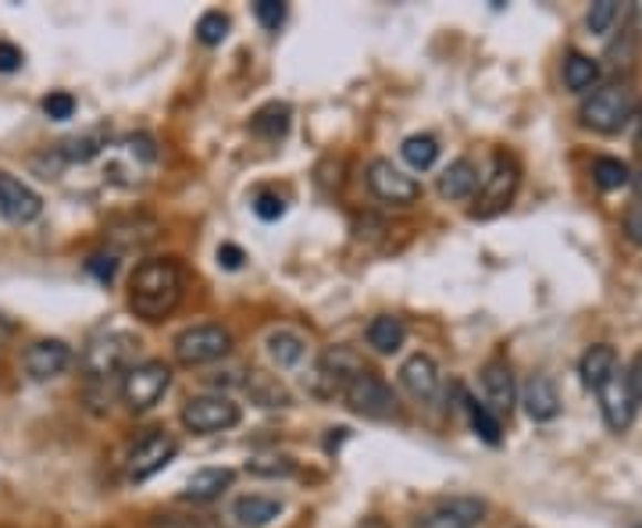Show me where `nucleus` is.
Returning a JSON list of instances; mask_svg holds the SVG:
<instances>
[{
  "mask_svg": "<svg viewBox=\"0 0 642 528\" xmlns=\"http://www.w3.org/2000/svg\"><path fill=\"white\" fill-rule=\"evenodd\" d=\"M183 300V268L172 258H151L136 265L133 279H128V308L143 322H165V318L179 308Z\"/></svg>",
  "mask_w": 642,
  "mask_h": 528,
  "instance_id": "f257e3e1",
  "label": "nucleus"
},
{
  "mask_svg": "<svg viewBox=\"0 0 642 528\" xmlns=\"http://www.w3.org/2000/svg\"><path fill=\"white\" fill-rule=\"evenodd\" d=\"M632 115H635V93L621 83L592 90L582 101V107H578L582 125L586 130H597V133H621Z\"/></svg>",
  "mask_w": 642,
  "mask_h": 528,
  "instance_id": "f03ea898",
  "label": "nucleus"
},
{
  "mask_svg": "<svg viewBox=\"0 0 642 528\" xmlns=\"http://www.w3.org/2000/svg\"><path fill=\"white\" fill-rule=\"evenodd\" d=\"M133 354H136V335L133 332H101L93 335L83 350V372L93 382H107L115 375H125L133 367Z\"/></svg>",
  "mask_w": 642,
  "mask_h": 528,
  "instance_id": "7ed1b4c3",
  "label": "nucleus"
},
{
  "mask_svg": "<svg viewBox=\"0 0 642 528\" xmlns=\"http://www.w3.org/2000/svg\"><path fill=\"white\" fill-rule=\"evenodd\" d=\"M340 393L346 400V407L353 414H361V418H372V422L396 418V396L385 386V379L375 375L372 367H361L358 375H350Z\"/></svg>",
  "mask_w": 642,
  "mask_h": 528,
  "instance_id": "20e7f679",
  "label": "nucleus"
},
{
  "mask_svg": "<svg viewBox=\"0 0 642 528\" xmlns=\"http://www.w3.org/2000/svg\"><path fill=\"white\" fill-rule=\"evenodd\" d=\"M175 361H179L183 367H200V364H211V361H221L225 354L232 350V332L225 325H189L183 329L179 335H175Z\"/></svg>",
  "mask_w": 642,
  "mask_h": 528,
  "instance_id": "39448f33",
  "label": "nucleus"
},
{
  "mask_svg": "<svg viewBox=\"0 0 642 528\" xmlns=\"http://www.w3.org/2000/svg\"><path fill=\"white\" fill-rule=\"evenodd\" d=\"M168 386H172V367L165 361H143L122 375V400L133 414H143L168 393Z\"/></svg>",
  "mask_w": 642,
  "mask_h": 528,
  "instance_id": "423d86ee",
  "label": "nucleus"
},
{
  "mask_svg": "<svg viewBox=\"0 0 642 528\" xmlns=\"http://www.w3.org/2000/svg\"><path fill=\"white\" fill-rule=\"evenodd\" d=\"M518 183H521V168L514 157L507 154H496V162H493V172L486 175V183H482L478 189V200L472 207V218H496V215H504L514 194H518Z\"/></svg>",
  "mask_w": 642,
  "mask_h": 528,
  "instance_id": "0eeeda50",
  "label": "nucleus"
},
{
  "mask_svg": "<svg viewBox=\"0 0 642 528\" xmlns=\"http://www.w3.org/2000/svg\"><path fill=\"white\" fill-rule=\"evenodd\" d=\"M179 418L189 432H197V436H211V432H225V428L239 425V404H232V400L221 393L189 396Z\"/></svg>",
  "mask_w": 642,
  "mask_h": 528,
  "instance_id": "6e6552de",
  "label": "nucleus"
},
{
  "mask_svg": "<svg viewBox=\"0 0 642 528\" xmlns=\"http://www.w3.org/2000/svg\"><path fill=\"white\" fill-rule=\"evenodd\" d=\"M175 454H179V439H175L172 432L165 428L147 432L143 439H136L133 454H128V478H133V483H147V478L168 468Z\"/></svg>",
  "mask_w": 642,
  "mask_h": 528,
  "instance_id": "1a4fd4ad",
  "label": "nucleus"
},
{
  "mask_svg": "<svg viewBox=\"0 0 642 528\" xmlns=\"http://www.w3.org/2000/svg\"><path fill=\"white\" fill-rule=\"evenodd\" d=\"M367 189L382 200V204H393V207H411L417 197H422V183L407 175L404 168H396L390 157H375L367 165Z\"/></svg>",
  "mask_w": 642,
  "mask_h": 528,
  "instance_id": "9d476101",
  "label": "nucleus"
},
{
  "mask_svg": "<svg viewBox=\"0 0 642 528\" xmlns=\"http://www.w3.org/2000/svg\"><path fill=\"white\" fill-rule=\"evenodd\" d=\"M0 215L8 221H19V226L37 221L43 215V197L22 179H14L11 172H0Z\"/></svg>",
  "mask_w": 642,
  "mask_h": 528,
  "instance_id": "9b49d317",
  "label": "nucleus"
},
{
  "mask_svg": "<svg viewBox=\"0 0 642 528\" xmlns=\"http://www.w3.org/2000/svg\"><path fill=\"white\" fill-rule=\"evenodd\" d=\"M597 396H600L603 418H607V425L614 428V432H624L635 422V407L639 404H635V396L629 390V375H624L621 367L597 390Z\"/></svg>",
  "mask_w": 642,
  "mask_h": 528,
  "instance_id": "f8f14e48",
  "label": "nucleus"
},
{
  "mask_svg": "<svg viewBox=\"0 0 642 528\" xmlns=\"http://www.w3.org/2000/svg\"><path fill=\"white\" fill-rule=\"evenodd\" d=\"M25 375L32 382H46V379H58L69 372V364H72V346L64 343V340H40V343H32L25 350Z\"/></svg>",
  "mask_w": 642,
  "mask_h": 528,
  "instance_id": "ddd939ff",
  "label": "nucleus"
},
{
  "mask_svg": "<svg viewBox=\"0 0 642 528\" xmlns=\"http://www.w3.org/2000/svg\"><path fill=\"white\" fill-rule=\"evenodd\" d=\"M400 382H404V390L414 400H422V404H432V400L439 396V386H443L439 367L428 354H411L404 361V367H400Z\"/></svg>",
  "mask_w": 642,
  "mask_h": 528,
  "instance_id": "4468645a",
  "label": "nucleus"
},
{
  "mask_svg": "<svg viewBox=\"0 0 642 528\" xmlns=\"http://www.w3.org/2000/svg\"><path fill=\"white\" fill-rule=\"evenodd\" d=\"M482 393H486V407L500 418V414L514 411V396H518V386H514V372L507 361H489L482 367Z\"/></svg>",
  "mask_w": 642,
  "mask_h": 528,
  "instance_id": "2eb2a0df",
  "label": "nucleus"
},
{
  "mask_svg": "<svg viewBox=\"0 0 642 528\" xmlns=\"http://www.w3.org/2000/svg\"><path fill=\"white\" fill-rule=\"evenodd\" d=\"M521 404H525V414L532 422H553L560 414V393L553 386V379H546V375L528 379L525 393H521Z\"/></svg>",
  "mask_w": 642,
  "mask_h": 528,
  "instance_id": "dca6fc26",
  "label": "nucleus"
},
{
  "mask_svg": "<svg viewBox=\"0 0 642 528\" xmlns=\"http://www.w3.org/2000/svg\"><path fill=\"white\" fill-rule=\"evenodd\" d=\"M282 515V500L279 496H265V493H247L232 504V518L244 528H265Z\"/></svg>",
  "mask_w": 642,
  "mask_h": 528,
  "instance_id": "f3484780",
  "label": "nucleus"
},
{
  "mask_svg": "<svg viewBox=\"0 0 642 528\" xmlns=\"http://www.w3.org/2000/svg\"><path fill=\"white\" fill-rule=\"evenodd\" d=\"M478 189V168L468 157H457V162H449L446 172L439 175V197L443 200H468L475 197Z\"/></svg>",
  "mask_w": 642,
  "mask_h": 528,
  "instance_id": "a211bd4d",
  "label": "nucleus"
},
{
  "mask_svg": "<svg viewBox=\"0 0 642 528\" xmlns=\"http://www.w3.org/2000/svg\"><path fill=\"white\" fill-rule=\"evenodd\" d=\"M404 340H407V325H404V318H396V314H379L372 318V325H367V346L382 358H393L396 350L404 346Z\"/></svg>",
  "mask_w": 642,
  "mask_h": 528,
  "instance_id": "6ab92c4d",
  "label": "nucleus"
},
{
  "mask_svg": "<svg viewBox=\"0 0 642 528\" xmlns=\"http://www.w3.org/2000/svg\"><path fill=\"white\" fill-rule=\"evenodd\" d=\"M361 367H364V361L353 354L350 346H329L325 354H321V361H318V375L325 379L332 390H343V382L350 375H358Z\"/></svg>",
  "mask_w": 642,
  "mask_h": 528,
  "instance_id": "aec40b11",
  "label": "nucleus"
},
{
  "mask_svg": "<svg viewBox=\"0 0 642 528\" xmlns=\"http://www.w3.org/2000/svg\"><path fill=\"white\" fill-rule=\"evenodd\" d=\"M618 350L610 346V343H597V346H589L586 350V358L582 364H578V375H582V382L589 390H600L603 382L618 372Z\"/></svg>",
  "mask_w": 642,
  "mask_h": 528,
  "instance_id": "412c9836",
  "label": "nucleus"
},
{
  "mask_svg": "<svg viewBox=\"0 0 642 528\" xmlns=\"http://www.w3.org/2000/svg\"><path fill=\"white\" fill-rule=\"evenodd\" d=\"M232 472L229 468H200L193 472V478L183 489V500H193V504H207V500H218V496L232 486Z\"/></svg>",
  "mask_w": 642,
  "mask_h": 528,
  "instance_id": "4be33fe9",
  "label": "nucleus"
},
{
  "mask_svg": "<svg viewBox=\"0 0 642 528\" xmlns=\"http://www.w3.org/2000/svg\"><path fill=\"white\" fill-rule=\"evenodd\" d=\"M244 390L250 393V400H253L257 407H289V404H293V396H289V390L282 386V382L276 375L261 372V367L247 372Z\"/></svg>",
  "mask_w": 642,
  "mask_h": 528,
  "instance_id": "5701e85b",
  "label": "nucleus"
},
{
  "mask_svg": "<svg viewBox=\"0 0 642 528\" xmlns=\"http://www.w3.org/2000/svg\"><path fill=\"white\" fill-rule=\"evenodd\" d=\"M289 122H293V107L271 101L250 118V130H253V136H261V139H282L289 133Z\"/></svg>",
  "mask_w": 642,
  "mask_h": 528,
  "instance_id": "b1692460",
  "label": "nucleus"
},
{
  "mask_svg": "<svg viewBox=\"0 0 642 528\" xmlns=\"http://www.w3.org/2000/svg\"><path fill=\"white\" fill-rule=\"evenodd\" d=\"M597 79H600V65L592 58H586V54H578V51H571L568 58H565V86L571 90V93H586V90H592L597 86Z\"/></svg>",
  "mask_w": 642,
  "mask_h": 528,
  "instance_id": "393cba45",
  "label": "nucleus"
},
{
  "mask_svg": "<svg viewBox=\"0 0 642 528\" xmlns=\"http://www.w3.org/2000/svg\"><path fill=\"white\" fill-rule=\"evenodd\" d=\"M400 154H404V162H407L414 172H428L432 165L439 162V139H436V136H425V133L407 136V139H404V147H400Z\"/></svg>",
  "mask_w": 642,
  "mask_h": 528,
  "instance_id": "a878e982",
  "label": "nucleus"
},
{
  "mask_svg": "<svg viewBox=\"0 0 642 528\" xmlns=\"http://www.w3.org/2000/svg\"><path fill=\"white\" fill-rule=\"evenodd\" d=\"M464 407H468V418H472V428H475V436L482 443H489V446H500L504 443V428H500V418L486 407V404H478V400H464Z\"/></svg>",
  "mask_w": 642,
  "mask_h": 528,
  "instance_id": "bb28decb",
  "label": "nucleus"
},
{
  "mask_svg": "<svg viewBox=\"0 0 642 528\" xmlns=\"http://www.w3.org/2000/svg\"><path fill=\"white\" fill-rule=\"evenodd\" d=\"M629 179H632V172H629V165L621 162V157H597L592 162V183H597L600 189H621V186H629Z\"/></svg>",
  "mask_w": 642,
  "mask_h": 528,
  "instance_id": "cd10ccee",
  "label": "nucleus"
},
{
  "mask_svg": "<svg viewBox=\"0 0 642 528\" xmlns=\"http://www.w3.org/2000/svg\"><path fill=\"white\" fill-rule=\"evenodd\" d=\"M268 358L279 367H293L303 358V340L297 332H271L268 335Z\"/></svg>",
  "mask_w": 642,
  "mask_h": 528,
  "instance_id": "c85d7f7f",
  "label": "nucleus"
},
{
  "mask_svg": "<svg viewBox=\"0 0 642 528\" xmlns=\"http://www.w3.org/2000/svg\"><path fill=\"white\" fill-rule=\"evenodd\" d=\"M104 151V136L101 133H90V136H72L61 143V154L64 162H90V157H96Z\"/></svg>",
  "mask_w": 642,
  "mask_h": 528,
  "instance_id": "c756f323",
  "label": "nucleus"
},
{
  "mask_svg": "<svg viewBox=\"0 0 642 528\" xmlns=\"http://www.w3.org/2000/svg\"><path fill=\"white\" fill-rule=\"evenodd\" d=\"M621 19V4L618 0H597V4L589 8V33H597V37H607L610 29H614V22Z\"/></svg>",
  "mask_w": 642,
  "mask_h": 528,
  "instance_id": "7c9ffc66",
  "label": "nucleus"
},
{
  "mask_svg": "<svg viewBox=\"0 0 642 528\" xmlns=\"http://www.w3.org/2000/svg\"><path fill=\"white\" fill-rule=\"evenodd\" d=\"M225 37H229V19H225L221 11H207L200 14V22H197V40L204 46H218Z\"/></svg>",
  "mask_w": 642,
  "mask_h": 528,
  "instance_id": "2f4dec72",
  "label": "nucleus"
},
{
  "mask_svg": "<svg viewBox=\"0 0 642 528\" xmlns=\"http://www.w3.org/2000/svg\"><path fill=\"white\" fill-rule=\"evenodd\" d=\"M43 115L51 122H69L75 115V97L69 90H54L43 97Z\"/></svg>",
  "mask_w": 642,
  "mask_h": 528,
  "instance_id": "473e14b6",
  "label": "nucleus"
},
{
  "mask_svg": "<svg viewBox=\"0 0 642 528\" xmlns=\"http://www.w3.org/2000/svg\"><path fill=\"white\" fill-rule=\"evenodd\" d=\"M247 472L261 475V478L293 475V460H286V457H253V460H247Z\"/></svg>",
  "mask_w": 642,
  "mask_h": 528,
  "instance_id": "72a5a7b5",
  "label": "nucleus"
},
{
  "mask_svg": "<svg viewBox=\"0 0 642 528\" xmlns=\"http://www.w3.org/2000/svg\"><path fill=\"white\" fill-rule=\"evenodd\" d=\"M253 14H257V22H261L265 29L279 33V25L286 22V4H282V0H253Z\"/></svg>",
  "mask_w": 642,
  "mask_h": 528,
  "instance_id": "f704fd0d",
  "label": "nucleus"
},
{
  "mask_svg": "<svg viewBox=\"0 0 642 528\" xmlns=\"http://www.w3.org/2000/svg\"><path fill=\"white\" fill-rule=\"evenodd\" d=\"M86 271H90L96 282H115V276H118V258H115V253H93V258L86 261Z\"/></svg>",
  "mask_w": 642,
  "mask_h": 528,
  "instance_id": "c9c22d12",
  "label": "nucleus"
},
{
  "mask_svg": "<svg viewBox=\"0 0 642 528\" xmlns=\"http://www.w3.org/2000/svg\"><path fill=\"white\" fill-rule=\"evenodd\" d=\"M253 215L261 218V221H279L286 215V200L276 197V194H261L253 200Z\"/></svg>",
  "mask_w": 642,
  "mask_h": 528,
  "instance_id": "e433bc0d",
  "label": "nucleus"
},
{
  "mask_svg": "<svg viewBox=\"0 0 642 528\" xmlns=\"http://www.w3.org/2000/svg\"><path fill=\"white\" fill-rule=\"evenodd\" d=\"M25 54L14 46L11 40H0V72H19L22 69Z\"/></svg>",
  "mask_w": 642,
  "mask_h": 528,
  "instance_id": "4c0bfd02",
  "label": "nucleus"
},
{
  "mask_svg": "<svg viewBox=\"0 0 642 528\" xmlns=\"http://www.w3.org/2000/svg\"><path fill=\"white\" fill-rule=\"evenodd\" d=\"M244 261H247V253L239 250L236 244H221V247H218V265H221L225 271H239V268H244Z\"/></svg>",
  "mask_w": 642,
  "mask_h": 528,
  "instance_id": "58836bf2",
  "label": "nucleus"
},
{
  "mask_svg": "<svg viewBox=\"0 0 642 528\" xmlns=\"http://www.w3.org/2000/svg\"><path fill=\"white\" fill-rule=\"evenodd\" d=\"M414 528H468V525H464L457 515H449V510L443 507V510H436V515L422 518V521H417Z\"/></svg>",
  "mask_w": 642,
  "mask_h": 528,
  "instance_id": "ea45409f",
  "label": "nucleus"
},
{
  "mask_svg": "<svg viewBox=\"0 0 642 528\" xmlns=\"http://www.w3.org/2000/svg\"><path fill=\"white\" fill-rule=\"evenodd\" d=\"M624 232L635 247H642V204H632L629 211H624Z\"/></svg>",
  "mask_w": 642,
  "mask_h": 528,
  "instance_id": "a19ab883",
  "label": "nucleus"
},
{
  "mask_svg": "<svg viewBox=\"0 0 642 528\" xmlns=\"http://www.w3.org/2000/svg\"><path fill=\"white\" fill-rule=\"evenodd\" d=\"M151 528H207L200 518H179V515H161L151 521Z\"/></svg>",
  "mask_w": 642,
  "mask_h": 528,
  "instance_id": "79ce46f5",
  "label": "nucleus"
},
{
  "mask_svg": "<svg viewBox=\"0 0 642 528\" xmlns=\"http://www.w3.org/2000/svg\"><path fill=\"white\" fill-rule=\"evenodd\" d=\"M624 375H629V390H632V396H635V404H642V354L632 361V367H629V372H624Z\"/></svg>",
  "mask_w": 642,
  "mask_h": 528,
  "instance_id": "37998d69",
  "label": "nucleus"
},
{
  "mask_svg": "<svg viewBox=\"0 0 642 528\" xmlns=\"http://www.w3.org/2000/svg\"><path fill=\"white\" fill-rule=\"evenodd\" d=\"M11 335H14V322H11V318H8L4 311H0V346H4V343L11 340Z\"/></svg>",
  "mask_w": 642,
  "mask_h": 528,
  "instance_id": "c03bdc74",
  "label": "nucleus"
},
{
  "mask_svg": "<svg viewBox=\"0 0 642 528\" xmlns=\"http://www.w3.org/2000/svg\"><path fill=\"white\" fill-rule=\"evenodd\" d=\"M632 29H635V37H642V4L632 8Z\"/></svg>",
  "mask_w": 642,
  "mask_h": 528,
  "instance_id": "a18cd8bd",
  "label": "nucleus"
},
{
  "mask_svg": "<svg viewBox=\"0 0 642 528\" xmlns=\"http://www.w3.org/2000/svg\"><path fill=\"white\" fill-rule=\"evenodd\" d=\"M361 528H390V525H385L382 518H364V521H361Z\"/></svg>",
  "mask_w": 642,
  "mask_h": 528,
  "instance_id": "49530a36",
  "label": "nucleus"
},
{
  "mask_svg": "<svg viewBox=\"0 0 642 528\" xmlns=\"http://www.w3.org/2000/svg\"><path fill=\"white\" fill-rule=\"evenodd\" d=\"M635 189H639V204H642V172L635 175Z\"/></svg>",
  "mask_w": 642,
  "mask_h": 528,
  "instance_id": "de8ad7c7",
  "label": "nucleus"
},
{
  "mask_svg": "<svg viewBox=\"0 0 642 528\" xmlns=\"http://www.w3.org/2000/svg\"><path fill=\"white\" fill-rule=\"evenodd\" d=\"M635 139H639V147H642V118H639V133H635Z\"/></svg>",
  "mask_w": 642,
  "mask_h": 528,
  "instance_id": "09e8293b",
  "label": "nucleus"
},
{
  "mask_svg": "<svg viewBox=\"0 0 642 528\" xmlns=\"http://www.w3.org/2000/svg\"><path fill=\"white\" fill-rule=\"evenodd\" d=\"M639 528H642V525H639Z\"/></svg>",
  "mask_w": 642,
  "mask_h": 528,
  "instance_id": "8fccbe9b",
  "label": "nucleus"
}]
</instances>
